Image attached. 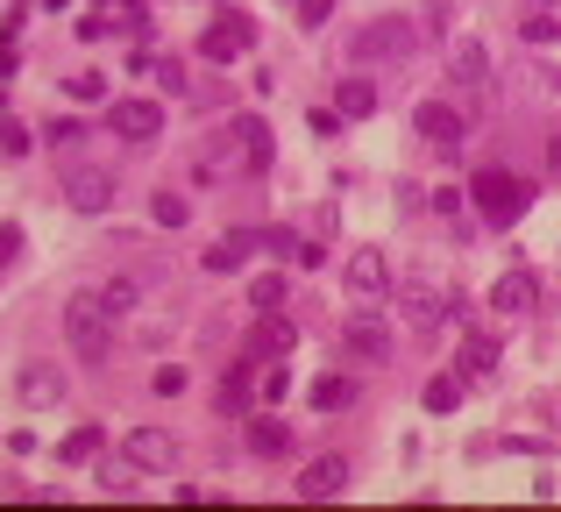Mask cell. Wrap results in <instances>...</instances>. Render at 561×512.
Returning a JSON list of instances; mask_svg holds the SVG:
<instances>
[{
  "label": "cell",
  "mask_w": 561,
  "mask_h": 512,
  "mask_svg": "<svg viewBox=\"0 0 561 512\" xmlns=\"http://www.w3.org/2000/svg\"><path fill=\"white\" fill-rule=\"evenodd\" d=\"M271 164V128L256 122V114H234L228 128H220V150L206 157V171L214 179H234V171H263Z\"/></svg>",
  "instance_id": "6da1fadb"
},
{
  "label": "cell",
  "mask_w": 561,
  "mask_h": 512,
  "mask_svg": "<svg viewBox=\"0 0 561 512\" xmlns=\"http://www.w3.org/2000/svg\"><path fill=\"white\" fill-rule=\"evenodd\" d=\"M65 342H71V356H79V363H100V356H107L114 314H107V299H100V292H71V299H65Z\"/></svg>",
  "instance_id": "7a4b0ae2"
},
{
  "label": "cell",
  "mask_w": 561,
  "mask_h": 512,
  "mask_svg": "<svg viewBox=\"0 0 561 512\" xmlns=\"http://www.w3.org/2000/svg\"><path fill=\"white\" fill-rule=\"evenodd\" d=\"M469 200L483 207V221H491V228H512L526 207H534V185L512 179V171H477V179H469Z\"/></svg>",
  "instance_id": "3957f363"
},
{
  "label": "cell",
  "mask_w": 561,
  "mask_h": 512,
  "mask_svg": "<svg viewBox=\"0 0 561 512\" xmlns=\"http://www.w3.org/2000/svg\"><path fill=\"white\" fill-rule=\"evenodd\" d=\"M249 43H256V29H249V14H220V22L214 29H206V36H199V57H206V65H234V57H242L249 50Z\"/></svg>",
  "instance_id": "277c9868"
},
{
  "label": "cell",
  "mask_w": 561,
  "mask_h": 512,
  "mask_svg": "<svg viewBox=\"0 0 561 512\" xmlns=\"http://www.w3.org/2000/svg\"><path fill=\"white\" fill-rule=\"evenodd\" d=\"M65 200H71L79 214H107V207H114V179H107L100 164H71V171H65Z\"/></svg>",
  "instance_id": "5b68a950"
},
{
  "label": "cell",
  "mask_w": 561,
  "mask_h": 512,
  "mask_svg": "<svg viewBox=\"0 0 561 512\" xmlns=\"http://www.w3.org/2000/svg\"><path fill=\"white\" fill-rule=\"evenodd\" d=\"M107 128L128 136V143H150V136H164V107H157V100H114Z\"/></svg>",
  "instance_id": "8992f818"
},
{
  "label": "cell",
  "mask_w": 561,
  "mask_h": 512,
  "mask_svg": "<svg viewBox=\"0 0 561 512\" xmlns=\"http://www.w3.org/2000/svg\"><path fill=\"white\" fill-rule=\"evenodd\" d=\"M412 128H420V143H434L440 157H455V150H462V114H455L448 100H426V107L412 114Z\"/></svg>",
  "instance_id": "52a82bcc"
},
{
  "label": "cell",
  "mask_w": 561,
  "mask_h": 512,
  "mask_svg": "<svg viewBox=\"0 0 561 512\" xmlns=\"http://www.w3.org/2000/svg\"><path fill=\"white\" fill-rule=\"evenodd\" d=\"M256 399H263V391H256V363H234V371H220V391H214V406H220V413H228V420H249V413H256Z\"/></svg>",
  "instance_id": "ba28073f"
},
{
  "label": "cell",
  "mask_w": 561,
  "mask_h": 512,
  "mask_svg": "<svg viewBox=\"0 0 561 512\" xmlns=\"http://www.w3.org/2000/svg\"><path fill=\"white\" fill-rule=\"evenodd\" d=\"M291 342H299V328H291V320L256 314V328H249V349H242V356H249V363H285Z\"/></svg>",
  "instance_id": "9c48e42d"
},
{
  "label": "cell",
  "mask_w": 561,
  "mask_h": 512,
  "mask_svg": "<svg viewBox=\"0 0 561 512\" xmlns=\"http://www.w3.org/2000/svg\"><path fill=\"white\" fill-rule=\"evenodd\" d=\"M291 491H299L306 505H328V499H342V491H348V463H342V456H320V463H306V470H299V485H291Z\"/></svg>",
  "instance_id": "30bf717a"
},
{
  "label": "cell",
  "mask_w": 561,
  "mask_h": 512,
  "mask_svg": "<svg viewBox=\"0 0 561 512\" xmlns=\"http://www.w3.org/2000/svg\"><path fill=\"white\" fill-rule=\"evenodd\" d=\"M348 50L356 57H405L412 50V22H370V29H356V36H348Z\"/></svg>",
  "instance_id": "8fae6325"
},
{
  "label": "cell",
  "mask_w": 561,
  "mask_h": 512,
  "mask_svg": "<svg viewBox=\"0 0 561 512\" xmlns=\"http://www.w3.org/2000/svg\"><path fill=\"white\" fill-rule=\"evenodd\" d=\"M122 456L136 463V470H171V463H179V442H171L164 428H128Z\"/></svg>",
  "instance_id": "7c38bea8"
},
{
  "label": "cell",
  "mask_w": 561,
  "mask_h": 512,
  "mask_svg": "<svg viewBox=\"0 0 561 512\" xmlns=\"http://www.w3.org/2000/svg\"><path fill=\"white\" fill-rule=\"evenodd\" d=\"M342 342L356 349L363 363H391V328H383L377 314H348V320H342Z\"/></svg>",
  "instance_id": "4fadbf2b"
},
{
  "label": "cell",
  "mask_w": 561,
  "mask_h": 512,
  "mask_svg": "<svg viewBox=\"0 0 561 512\" xmlns=\"http://www.w3.org/2000/svg\"><path fill=\"white\" fill-rule=\"evenodd\" d=\"M342 277H348L356 299H383V292H391V263H383V250H356L342 263Z\"/></svg>",
  "instance_id": "5bb4252c"
},
{
  "label": "cell",
  "mask_w": 561,
  "mask_h": 512,
  "mask_svg": "<svg viewBox=\"0 0 561 512\" xmlns=\"http://www.w3.org/2000/svg\"><path fill=\"white\" fill-rule=\"evenodd\" d=\"M540 306V285H534V271H505L491 285V314H505V320H519V314H534Z\"/></svg>",
  "instance_id": "9a60e30c"
},
{
  "label": "cell",
  "mask_w": 561,
  "mask_h": 512,
  "mask_svg": "<svg viewBox=\"0 0 561 512\" xmlns=\"http://www.w3.org/2000/svg\"><path fill=\"white\" fill-rule=\"evenodd\" d=\"M14 399L36 406V413H43V406H57V399H65V371H50V363H22V377H14Z\"/></svg>",
  "instance_id": "2e32d148"
},
{
  "label": "cell",
  "mask_w": 561,
  "mask_h": 512,
  "mask_svg": "<svg viewBox=\"0 0 561 512\" xmlns=\"http://www.w3.org/2000/svg\"><path fill=\"white\" fill-rule=\"evenodd\" d=\"M448 79L455 86H491V50L477 36H455L448 43Z\"/></svg>",
  "instance_id": "e0dca14e"
},
{
  "label": "cell",
  "mask_w": 561,
  "mask_h": 512,
  "mask_svg": "<svg viewBox=\"0 0 561 512\" xmlns=\"http://www.w3.org/2000/svg\"><path fill=\"white\" fill-rule=\"evenodd\" d=\"M256 242H263V236H249V228H234V236H214V242H206V250H199V271H214V277L242 271V257L256 250Z\"/></svg>",
  "instance_id": "ac0fdd59"
},
{
  "label": "cell",
  "mask_w": 561,
  "mask_h": 512,
  "mask_svg": "<svg viewBox=\"0 0 561 512\" xmlns=\"http://www.w3.org/2000/svg\"><path fill=\"white\" fill-rule=\"evenodd\" d=\"M249 448H256V456H285V448H291V428L277 413H249Z\"/></svg>",
  "instance_id": "d6986e66"
},
{
  "label": "cell",
  "mask_w": 561,
  "mask_h": 512,
  "mask_svg": "<svg viewBox=\"0 0 561 512\" xmlns=\"http://www.w3.org/2000/svg\"><path fill=\"white\" fill-rule=\"evenodd\" d=\"M334 114H342V122H370V114H377V86H370V79H342Z\"/></svg>",
  "instance_id": "ffe728a7"
},
{
  "label": "cell",
  "mask_w": 561,
  "mask_h": 512,
  "mask_svg": "<svg viewBox=\"0 0 561 512\" xmlns=\"http://www.w3.org/2000/svg\"><path fill=\"white\" fill-rule=\"evenodd\" d=\"M398 306H405V320H412V334H434V328H440V314H448V306H455V299H448V306H440V299H434V292H405V299H398Z\"/></svg>",
  "instance_id": "44dd1931"
},
{
  "label": "cell",
  "mask_w": 561,
  "mask_h": 512,
  "mask_svg": "<svg viewBox=\"0 0 561 512\" xmlns=\"http://www.w3.org/2000/svg\"><path fill=\"white\" fill-rule=\"evenodd\" d=\"M100 442H107V428H79V434H65V442H57V463H93V456H100Z\"/></svg>",
  "instance_id": "7402d4cb"
},
{
  "label": "cell",
  "mask_w": 561,
  "mask_h": 512,
  "mask_svg": "<svg viewBox=\"0 0 561 512\" xmlns=\"http://www.w3.org/2000/svg\"><path fill=\"white\" fill-rule=\"evenodd\" d=\"M313 406H320V413H342V406H356V385H348V377H320Z\"/></svg>",
  "instance_id": "603a6c76"
},
{
  "label": "cell",
  "mask_w": 561,
  "mask_h": 512,
  "mask_svg": "<svg viewBox=\"0 0 561 512\" xmlns=\"http://www.w3.org/2000/svg\"><path fill=\"white\" fill-rule=\"evenodd\" d=\"M491 363H497V342H491V334H469V342H462V371L491 377Z\"/></svg>",
  "instance_id": "cb8c5ba5"
},
{
  "label": "cell",
  "mask_w": 561,
  "mask_h": 512,
  "mask_svg": "<svg viewBox=\"0 0 561 512\" xmlns=\"http://www.w3.org/2000/svg\"><path fill=\"white\" fill-rule=\"evenodd\" d=\"M150 221H157V228H185V221H192V200L157 193V200H150Z\"/></svg>",
  "instance_id": "d4e9b609"
},
{
  "label": "cell",
  "mask_w": 561,
  "mask_h": 512,
  "mask_svg": "<svg viewBox=\"0 0 561 512\" xmlns=\"http://www.w3.org/2000/svg\"><path fill=\"white\" fill-rule=\"evenodd\" d=\"M420 399H426V413H455V406H462V377H434Z\"/></svg>",
  "instance_id": "484cf974"
},
{
  "label": "cell",
  "mask_w": 561,
  "mask_h": 512,
  "mask_svg": "<svg viewBox=\"0 0 561 512\" xmlns=\"http://www.w3.org/2000/svg\"><path fill=\"white\" fill-rule=\"evenodd\" d=\"M100 299H107V314H128V306L142 299V277H114V285L100 292Z\"/></svg>",
  "instance_id": "4316f807"
},
{
  "label": "cell",
  "mask_w": 561,
  "mask_h": 512,
  "mask_svg": "<svg viewBox=\"0 0 561 512\" xmlns=\"http://www.w3.org/2000/svg\"><path fill=\"white\" fill-rule=\"evenodd\" d=\"M249 306H256V314H271V306H285V277H256V285H249Z\"/></svg>",
  "instance_id": "83f0119b"
},
{
  "label": "cell",
  "mask_w": 561,
  "mask_h": 512,
  "mask_svg": "<svg viewBox=\"0 0 561 512\" xmlns=\"http://www.w3.org/2000/svg\"><path fill=\"white\" fill-rule=\"evenodd\" d=\"M28 150H36V143H28V128L0 114V157H28Z\"/></svg>",
  "instance_id": "f1b7e54d"
},
{
  "label": "cell",
  "mask_w": 561,
  "mask_h": 512,
  "mask_svg": "<svg viewBox=\"0 0 561 512\" xmlns=\"http://www.w3.org/2000/svg\"><path fill=\"white\" fill-rule=\"evenodd\" d=\"M256 391H263V399H285V391H291V371H256Z\"/></svg>",
  "instance_id": "f546056e"
},
{
  "label": "cell",
  "mask_w": 561,
  "mask_h": 512,
  "mask_svg": "<svg viewBox=\"0 0 561 512\" xmlns=\"http://www.w3.org/2000/svg\"><path fill=\"white\" fill-rule=\"evenodd\" d=\"M150 391H157V399H179V391H185V371H171V363H164V371L150 377Z\"/></svg>",
  "instance_id": "4dcf8cb0"
},
{
  "label": "cell",
  "mask_w": 561,
  "mask_h": 512,
  "mask_svg": "<svg viewBox=\"0 0 561 512\" xmlns=\"http://www.w3.org/2000/svg\"><path fill=\"white\" fill-rule=\"evenodd\" d=\"M14 257H22V228H14V221H0V271H8Z\"/></svg>",
  "instance_id": "1f68e13d"
},
{
  "label": "cell",
  "mask_w": 561,
  "mask_h": 512,
  "mask_svg": "<svg viewBox=\"0 0 561 512\" xmlns=\"http://www.w3.org/2000/svg\"><path fill=\"white\" fill-rule=\"evenodd\" d=\"M526 43H554V14H526Z\"/></svg>",
  "instance_id": "d6a6232c"
},
{
  "label": "cell",
  "mask_w": 561,
  "mask_h": 512,
  "mask_svg": "<svg viewBox=\"0 0 561 512\" xmlns=\"http://www.w3.org/2000/svg\"><path fill=\"white\" fill-rule=\"evenodd\" d=\"M107 93V79H93V71H79V79H71V100H100Z\"/></svg>",
  "instance_id": "836d02e7"
},
{
  "label": "cell",
  "mask_w": 561,
  "mask_h": 512,
  "mask_svg": "<svg viewBox=\"0 0 561 512\" xmlns=\"http://www.w3.org/2000/svg\"><path fill=\"white\" fill-rule=\"evenodd\" d=\"M157 79H164V93H179V86H185V65H179V57H164V65H157Z\"/></svg>",
  "instance_id": "e575fe53"
},
{
  "label": "cell",
  "mask_w": 561,
  "mask_h": 512,
  "mask_svg": "<svg viewBox=\"0 0 561 512\" xmlns=\"http://www.w3.org/2000/svg\"><path fill=\"white\" fill-rule=\"evenodd\" d=\"M328 8H334V0H306V8H299V22H306V29H320V22H328Z\"/></svg>",
  "instance_id": "d590c367"
},
{
  "label": "cell",
  "mask_w": 561,
  "mask_h": 512,
  "mask_svg": "<svg viewBox=\"0 0 561 512\" xmlns=\"http://www.w3.org/2000/svg\"><path fill=\"white\" fill-rule=\"evenodd\" d=\"M548 171H554V179H561V136L548 143Z\"/></svg>",
  "instance_id": "8d00e7d4"
}]
</instances>
